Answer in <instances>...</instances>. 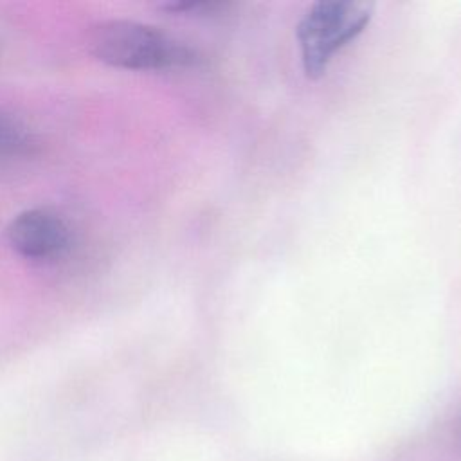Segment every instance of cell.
I'll use <instances>...</instances> for the list:
<instances>
[{
    "label": "cell",
    "mask_w": 461,
    "mask_h": 461,
    "mask_svg": "<svg viewBox=\"0 0 461 461\" xmlns=\"http://www.w3.org/2000/svg\"><path fill=\"white\" fill-rule=\"evenodd\" d=\"M90 52L128 70H166L198 63V54L167 32L131 20H106L90 29Z\"/></svg>",
    "instance_id": "cell-1"
},
{
    "label": "cell",
    "mask_w": 461,
    "mask_h": 461,
    "mask_svg": "<svg viewBox=\"0 0 461 461\" xmlns=\"http://www.w3.org/2000/svg\"><path fill=\"white\" fill-rule=\"evenodd\" d=\"M373 11L375 4L362 0L315 2L295 29L306 76H322L333 56L367 27Z\"/></svg>",
    "instance_id": "cell-2"
},
{
    "label": "cell",
    "mask_w": 461,
    "mask_h": 461,
    "mask_svg": "<svg viewBox=\"0 0 461 461\" xmlns=\"http://www.w3.org/2000/svg\"><path fill=\"white\" fill-rule=\"evenodd\" d=\"M5 238L20 256L47 261L59 258L68 249L70 229L58 212L36 207L16 214L5 229Z\"/></svg>",
    "instance_id": "cell-3"
},
{
    "label": "cell",
    "mask_w": 461,
    "mask_h": 461,
    "mask_svg": "<svg viewBox=\"0 0 461 461\" xmlns=\"http://www.w3.org/2000/svg\"><path fill=\"white\" fill-rule=\"evenodd\" d=\"M27 146V133L22 124L0 113V155L18 153Z\"/></svg>",
    "instance_id": "cell-4"
},
{
    "label": "cell",
    "mask_w": 461,
    "mask_h": 461,
    "mask_svg": "<svg viewBox=\"0 0 461 461\" xmlns=\"http://www.w3.org/2000/svg\"><path fill=\"white\" fill-rule=\"evenodd\" d=\"M221 2H211V0H175V2H167L162 7L171 11V13H212L216 9H220Z\"/></svg>",
    "instance_id": "cell-5"
}]
</instances>
